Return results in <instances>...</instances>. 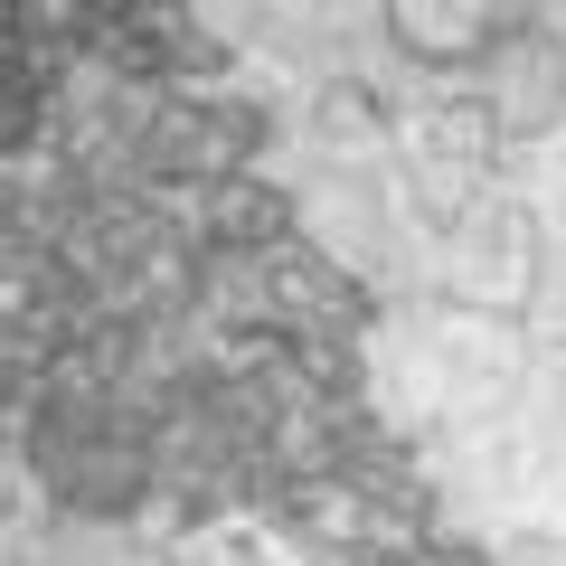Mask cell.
Wrapping results in <instances>:
<instances>
[{
    "instance_id": "6da1fadb",
    "label": "cell",
    "mask_w": 566,
    "mask_h": 566,
    "mask_svg": "<svg viewBox=\"0 0 566 566\" xmlns=\"http://www.w3.org/2000/svg\"><path fill=\"white\" fill-rule=\"evenodd\" d=\"M406 208V293L434 303H501L520 312L528 283V151L501 133L482 95L424 85L387 104Z\"/></svg>"
},
{
    "instance_id": "7a4b0ae2",
    "label": "cell",
    "mask_w": 566,
    "mask_h": 566,
    "mask_svg": "<svg viewBox=\"0 0 566 566\" xmlns=\"http://www.w3.org/2000/svg\"><path fill=\"white\" fill-rule=\"evenodd\" d=\"M528 349H538V331H528L520 312H501V303H434V293H416V303L378 331L368 368H378V397L397 406L406 434L444 453V444H463L472 424L501 406V387L528 368Z\"/></svg>"
},
{
    "instance_id": "3957f363",
    "label": "cell",
    "mask_w": 566,
    "mask_h": 566,
    "mask_svg": "<svg viewBox=\"0 0 566 566\" xmlns=\"http://www.w3.org/2000/svg\"><path fill=\"white\" fill-rule=\"evenodd\" d=\"M434 463H444L453 510L501 528V538L566 528V340L528 349V368L501 387V406Z\"/></svg>"
},
{
    "instance_id": "277c9868",
    "label": "cell",
    "mask_w": 566,
    "mask_h": 566,
    "mask_svg": "<svg viewBox=\"0 0 566 566\" xmlns=\"http://www.w3.org/2000/svg\"><path fill=\"white\" fill-rule=\"evenodd\" d=\"M312 237L359 274L406 283V208H397V151H387V104L368 85H322L303 123V161H293Z\"/></svg>"
},
{
    "instance_id": "5b68a950",
    "label": "cell",
    "mask_w": 566,
    "mask_h": 566,
    "mask_svg": "<svg viewBox=\"0 0 566 566\" xmlns=\"http://www.w3.org/2000/svg\"><path fill=\"white\" fill-rule=\"evenodd\" d=\"M208 20L245 57H264L274 76H303V85H368V66L397 48L387 0H208Z\"/></svg>"
},
{
    "instance_id": "8992f818",
    "label": "cell",
    "mask_w": 566,
    "mask_h": 566,
    "mask_svg": "<svg viewBox=\"0 0 566 566\" xmlns=\"http://www.w3.org/2000/svg\"><path fill=\"white\" fill-rule=\"evenodd\" d=\"M520 322L538 340H566V133L528 142V283Z\"/></svg>"
},
{
    "instance_id": "52a82bcc",
    "label": "cell",
    "mask_w": 566,
    "mask_h": 566,
    "mask_svg": "<svg viewBox=\"0 0 566 566\" xmlns=\"http://www.w3.org/2000/svg\"><path fill=\"white\" fill-rule=\"evenodd\" d=\"M397 10V48H416L424 66H472L520 29L528 0H387Z\"/></svg>"
},
{
    "instance_id": "ba28073f",
    "label": "cell",
    "mask_w": 566,
    "mask_h": 566,
    "mask_svg": "<svg viewBox=\"0 0 566 566\" xmlns=\"http://www.w3.org/2000/svg\"><path fill=\"white\" fill-rule=\"evenodd\" d=\"M501 566H566V528H528V538H510Z\"/></svg>"
}]
</instances>
